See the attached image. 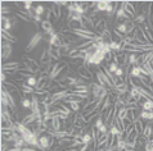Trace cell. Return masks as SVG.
Segmentation results:
<instances>
[{"mask_svg": "<svg viewBox=\"0 0 153 151\" xmlns=\"http://www.w3.org/2000/svg\"><path fill=\"white\" fill-rule=\"evenodd\" d=\"M26 83L28 86H31L33 87V89H36V86H37V77L36 76H31V77H28L26 79Z\"/></svg>", "mask_w": 153, "mask_h": 151, "instance_id": "obj_25", "label": "cell"}, {"mask_svg": "<svg viewBox=\"0 0 153 151\" xmlns=\"http://www.w3.org/2000/svg\"><path fill=\"white\" fill-rule=\"evenodd\" d=\"M144 151H153V142L152 141L147 142V145L144 146Z\"/></svg>", "mask_w": 153, "mask_h": 151, "instance_id": "obj_30", "label": "cell"}, {"mask_svg": "<svg viewBox=\"0 0 153 151\" xmlns=\"http://www.w3.org/2000/svg\"><path fill=\"white\" fill-rule=\"evenodd\" d=\"M54 137L48 135V133H42L41 136H39V144L41 146V151H49L54 146Z\"/></svg>", "mask_w": 153, "mask_h": 151, "instance_id": "obj_4", "label": "cell"}, {"mask_svg": "<svg viewBox=\"0 0 153 151\" xmlns=\"http://www.w3.org/2000/svg\"><path fill=\"white\" fill-rule=\"evenodd\" d=\"M41 28H42V32L45 33V35H48V33H52L54 30H53V23L50 22V21H46L44 19L41 22Z\"/></svg>", "mask_w": 153, "mask_h": 151, "instance_id": "obj_15", "label": "cell"}, {"mask_svg": "<svg viewBox=\"0 0 153 151\" xmlns=\"http://www.w3.org/2000/svg\"><path fill=\"white\" fill-rule=\"evenodd\" d=\"M68 105V108L71 109L74 113H79V110H81V104L80 103H76V101H68V103H65Z\"/></svg>", "mask_w": 153, "mask_h": 151, "instance_id": "obj_19", "label": "cell"}, {"mask_svg": "<svg viewBox=\"0 0 153 151\" xmlns=\"http://www.w3.org/2000/svg\"><path fill=\"white\" fill-rule=\"evenodd\" d=\"M23 4V9L27 10V12H32V5H33V1H31V0H26V1H22Z\"/></svg>", "mask_w": 153, "mask_h": 151, "instance_id": "obj_27", "label": "cell"}, {"mask_svg": "<svg viewBox=\"0 0 153 151\" xmlns=\"http://www.w3.org/2000/svg\"><path fill=\"white\" fill-rule=\"evenodd\" d=\"M19 87H21V90H22V92H23L25 95H32V94H35V89L31 87V86H28L26 82L21 83Z\"/></svg>", "mask_w": 153, "mask_h": 151, "instance_id": "obj_16", "label": "cell"}, {"mask_svg": "<svg viewBox=\"0 0 153 151\" xmlns=\"http://www.w3.org/2000/svg\"><path fill=\"white\" fill-rule=\"evenodd\" d=\"M45 12H46V8L44 5H41V4H37V5L33 8V14L35 15H42V14H45Z\"/></svg>", "mask_w": 153, "mask_h": 151, "instance_id": "obj_21", "label": "cell"}, {"mask_svg": "<svg viewBox=\"0 0 153 151\" xmlns=\"http://www.w3.org/2000/svg\"><path fill=\"white\" fill-rule=\"evenodd\" d=\"M105 60V54L102 51V50L99 49H97L94 53H93V55L90 56V59L88 60L86 63V65H97V67H99L102 63H103Z\"/></svg>", "mask_w": 153, "mask_h": 151, "instance_id": "obj_6", "label": "cell"}, {"mask_svg": "<svg viewBox=\"0 0 153 151\" xmlns=\"http://www.w3.org/2000/svg\"><path fill=\"white\" fill-rule=\"evenodd\" d=\"M21 104H22V106L25 109H31V99L25 97V99L21 100Z\"/></svg>", "mask_w": 153, "mask_h": 151, "instance_id": "obj_28", "label": "cell"}, {"mask_svg": "<svg viewBox=\"0 0 153 151\" xmlns=\"http://www.w3.org/2000/svg\"><path fill=\"white\" fill-rule=\"evenodd\" d=\"M118 68H120V67H118V64H116V63H114V62H113V63H111V64L108 65V70H109V72H111L112 74L116 73Z\"/></svg>", "mask_w": 153, "mask_h": 151, "instance_id": "obj_29", "label": "cell"}, {"mask_svg": "<svg viewBox=\"0 0 153 151\" xmlns=\"http://www.w3.org/2000/svg\"><path fill=\"white\" fill-rule=\"evenodd\" d=\"M48 50H49V55H50V58H52V60L58 62L62 58L61 51H59V48H54V46L48 45Z\"/></svg>", "mask_w": 153, "mask_h": 151, "instance_id": "obj_12", "label": "cell"}, {"mask_svg": "<svg viewBox=\"0 0 153 151\" xmlns=\"http://www.w3.org/2000/svg\"><path fill=\"white\" fill-rule=\"evenodd\" d=\"M95 33L97 35H102L104 31H107L108 30V21L103 18V17H99V19L95 22Z\"/></svg>", "mask_w": 153, "mask_h": 151, "instance_id": "obj_8", "label": "cell"}, {"mask_svg": "<svg viewBox=\"0 0 153 151\" xmlns=\"http://www.w3.org/2000/svg\"><path fill=\"white\" fill-rule=\"evenodd\" d=\"M13 53V49H12V44L8 43V41H1V58L3 60L9 59V56Z\"/></svg>", "mask_w": 153, "mask_h": 151, "instance_id": "obj_10", "label": "cell"}, {"mask_svg": "<svg viewBox=\"0 0 153 151\" xmlns=\"http://www.w3.org/2000/svg\"><path fill=\"white\" fill-rule=\"evenodd\" d=\"M135 129L138 131V133L139 135H142L143 133V129H144V123H143V119H138V120H135Z\"/></svg>", "mask_w": 153, "mask_h": 151, "instance_id": "obj_24", "label": "cell"}, {"mask_svg": "<svg viewBox=\"0 0 153 151\" xmlns=\"http://www.w3.org/2000/svg\"><path fill=\"white\" fill-rule=\"evenodd\" d=\"M68 69V64H67V62H54L53 63V67H52V70H50L49 73V77L52 81H57L59 74L63 73L65 70Z\"/></svg>", "mask_w": 153, "mask_h": 151, "instance_id": "obj_3", "label": "cell"}, {"mask_svg": "<svg viewBox=\"0 0 153 151\" xmlns=\"http://www.w3.org/2000/svg\"><path fill=\"white\" fill-rule=\"evenodd\" d=\"M81 141H82L84 145H90V144H93V136H91V133L90 132L84 133V135L81 136Z\"/></svg>", "mask_w": 153, "mask_h": 151, "instance_id": "obj_20", "label": "cell"}, {"mask_svg": "<svg viewBox=\"0 0 153 151\" xmlns=\"http://www.w3.org/2000/svg\"><path fill=\"white\" fill-rule=\"evenodd\" d=\"M139 118H140V119H143V120H147V122H153V111L142 110V111H140Z\"/></svg>", "mask_w": 153, "mask_h": 151, "instance_id": "obj_17", "label": "cell"}, {"mask_svg": "<svg viewBox=\"0 0 153 151\" xmlns=\"http://www.w3.org/2000/svg\"><path fill=\"white\" fill-rule=\"evenodd\" d=\"M117 117H118L120 119H125L126 117H127V108H126V106H122V108L118 109Z\"/></svg>", "mask_w": 153, "mask_h": 151, "instance_id": "obj_26", "label": "cell"}, {"mask_svg": "<svg viewBox=\"0 0 153 151\" xmlns=\"http://www.w3.org/2000/svg\"><path fill=\"white\" fill-rule=\"evenodd\" d=\"M140 111H142V110H139V108H130V109H127V117H126V118L129 119L131 123H135V120L139 119Z\"/></svg>", "mask_w": 153, "mask_h": 151, "instance_id": "obj_11", "label": "cell"}, {"mask_svg": "<svg viewBox=\"0 0 153 151\" xmlns=\"http://www.w3.org/2000/svg\"><path fill=\"white\" fill-rule=\"evenodd\" d=\"M22 63L25 65L28 72H31L32 74H36V73H40L41 72V65L40 63H37L33 58H30L27 55H22Z\"/></svg>", "mask_w": 153, "mask_h": 151, "instance_id": "obj_2", "label": "cell"}, {"mask_svg": "<svg viewBox=\"0 0 153 151\" xmlns=\"http://www.w3.org/2000/svg\"><path fill=\"white\" fill-rule=\"evenodd\" d=\"M109 90H107L105 87L98 85L97 82H90V94H91V100H102L108 95Z\"/></svg>", "mask_w": 153, "mask_h": 151, "instance_id": "obj_1", "label": "cell"}, {"mask_svg": "<svg viewBox=\"0 0 153 151\" xmlns=\"http://www.w3.org/2000/svg\"><path fill=\"white\" fill-rule=\"evenodd\" d=\"M99 114H100V113L98 111V110H93V111H90V113H86V114H81V115H82V118H84V122L88 124V123H90L93 119L98 118V117H99Z\"/></svg>", "mask_w": 153, "mask_h": 151, "instance_id": "obj_13", "label": "cell"}, {"mask_svg": "<svg viewBox=\"0 0 153 151\" xmlns=\"http://www.w3.org/2000/svg\"><path fill=\"white\" fill-rule=\"evenodd\" d=\"M10 13V9L8 7H4V4L1 5V15H8Z\"/></svg>", "mask_w": 153, "mask_h": 151, "instance_id": "obj_31", "label": "cell"}, {"mask_svg": "<svg viewBox=\"0 0 153 151\" xmlns=\"http://www.w3.org/2000/svg\"><path fill=\"white\" fill-rule=\"evenodd\" d=\"M107 151H111V150H108V149H107Z\"/></svg>", "mask_w": 153, "mask_h": 151, "instance_id": "obj_32", "label": "cell"}, {"mask_svg": "<svg viewBox=\"0 0 153 151\" xmlns=\"http://www.w3.org/2000/svg\"><path fill=\"white\" fill-rule=\"evenodd\" d=\"M1 39H3L4 41H8V43H10V44H13V43L16 44V43H17V37L12 35L9 31L1 30Z\"/></svg>", "mask_w": 153, "mask_h": 151, "instance_id": "obj_14", "label": "cell"}, {"mask_svg": "<svg viewBox=\"0 0 153 151\" xmlns=\"http://www.w3.org/2000/svg\"><path fill=\"white\" fill-rule=\"evenodd\" d=\"M114 28H116V30L120 32V33H122L124 36H126V33H127V26H126V22H125V21H124V22H121V23H118Z\"/></svg>", "mask_w": 153, "mask_h": 151, "instance_id": "obj_23", "label": "cell"}, {"mask_svg": "<svg viewBox=\"0 0 153 151\" xmlns=\"http://www.w3.org/2000/svg\"><path fill=\"white\" fill-rule=\"evenodd\" d=\"M121 7L124 8V10L127 13V15L134 21V18L137 17V9L133 5V1H121Z\"/></svg>", "mask_w": 153, "mask_h": 151, "instance_id": "obj_9", "label": "cell"}, {"mask_svg": "<svg viewBox=\"0 0 153 151\" xmlns=\"http://www.w3.org/2000/svg\"><path fill=\"white\" fill-rule=\"evenodd\" d=\"M107 7H108V1H104V0H100V1H97V10L98 12H107Z\"/></svg>", "mask_w": 153, "mask_h": 151, "instance_id": "obj_22", "label": "cell"}, {"mask_svg": "<svg viewBox=\"0 0 153 151\" xmlns=\"http://www.w3.org/2000/svg\"><path fill=\"white\" fill-rule=\"evenodd\" d=\"M41 40H44V32H42V31H37L35 35H33L31 39H30L28 44L26 45V49H25V51H26V53L33 51V49H35L36 46L40 44Z\"/></svg>", "mask_w": 153, "mask_h": 151, "instance_id": "obj_5", "label": "cell"}, {"mask_svg": "<svg viewBox=\"0 0 153 151\" xmlns=\"http://www.w3.org/2000/svg\"><path fill=\"white\" fill-rule=\"evenodd\" d=\"M77 76L81 79H84V81H91L93 82V78H94V74H93V72L90 70V68H89L88 65H82L81 68H80L77 72Z\"/></svg>", "mask_w": 153, "mask_h": 151, "instance_id": "obj_7", "label": "cell"}, {"mask_svg": "<svg viewBox=\"0 0 153 151\" xmlns=\"http://www.w3.org/2000/svg\"><path fill=\"white\" fill-rule=\"evenodd\" d=\"M143 110L146 111H153V100H144L142 104H139Z\"/></svg>", "mask_w": 153, "mask_h": 151, "instance_id": "obj_18", "label": "cell"}]
</instances>
